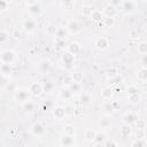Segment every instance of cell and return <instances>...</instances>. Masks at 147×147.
Instances as JSON below:
<instances>
[{"label":"cell","mask_w":147,"mask_h":147,"mask_svg":"<svg viewBox=\"0 0 147 147\" xmlns=\"http://www.w3.org/2000/svg\"><path fill=\"white\" fill-rule=\"evenodd\" d=\"M18 61V57L16 55V53L13 49H3L0 54V62L1 64H6V65H15Z\"/></svg>","instance_id":"obj_1"},{"label":"cell","mask_w":147,"mask_h":147,"mask_svg":"<svg viewBox=\"0 0 147 147\" xmlns=\"http://www.w3.org/2000/svg\"><path fill=\"white\" fill-rule=\"evenodd\" d=\"M31 94L28 88H16L14 90V100L21 105H24L25 102L30 101Z\"/></svg>","instance_id":"obj_2"},{"label":"cell","mask_w":147,"mask_h":147,"mask_svg":"<svg viewBox=\"0 0 147 147\" xmlns=\"http://www.w3.org/2000/svg\"><path fill=\"white\" fill-rule=\"evenodd\" d=\"M25 6L28 11L32 15H38L41 13V6L39 1H25Z\"/></svg>","instance_id":"obj_3"},{"label":"cell","mask_w":147,"mask_h":147,"mask_svg":"<svg viewBox=\"0 0 147 147\" xmlns=\"http://www.w3.org/2000/svg\"><path fill=\"white\" fill-rule=\"evenodd\" d=\"M28 90H29V92H30L31 95H33V96H38V95H40V94L42 93L44 86H42L41 83H39V82H34V83H31V84L29 85Z\"/></svg>","instance_id":"obj_4"},{"label":"cell","mask_w":147,"mask_h":147,"mask_svg":"<svg viewBox=\"0 0 147 147\" xmlns=\"http://www.w3.org/2000/svg\"><path fill=\"white\" fill-rule=\"evenodd\" d=\"M22 28L26 33H33L36 30V22L32 18H25L22 23Z\"/></svg>","instance_id":"obj_5"},{"label":"cell","mask_w":147,"mask_h":147,"mask_svg":"<svg viewBox=\"0 0 147 147\" xmlns=\"http://www.w3.org/2000/svg\"><path fill=\"white\" fill-rule=\"evenodd\" d=\"M100 95L103 101H110L114 96V90L110 86H105L100 90Z\"/></svg>","instance_id":"obj_6"},{"label":"cell","mask_w":147,"mask_h":147,"mask_svg":"<svg viewBox=\"0 0 147 147\" xmlns=\"http://www.w3.org/2000/svg\"><path fill=\"white\" fill-rule=\"evenodd\" d=\"M137 119H138V115L136 113H133V111H127L122 116V122L124 124H127V125L134 124Z\"/></svg>","instance_id":"obj_7"},{"label":"cell","mask_w":147,"mask_h":147,"mask_svg":"<svg viewBox=\"0 0 147 147\" xmlns=\"http://www.w3.org/2000/svg\"><path fill=\"white\" fill-rule=\"evenodd\" d=\"M136 6H137V3L134 1H131V0H129V1H122V3H121L122 10L125 14H132V13H134Z\"/></svg>","instance_id":"obj_8"},{"label":"cell","mask_w":147,"mask_h":147,"mask_svg":"<svg viewBox=\"0 0 147 147\" xmlns=\"http://www.w3.org/2000/svg\"><path fill=\"white\" fill-rule=\"evenodd\" d=\"M80 30H82V26L77 21H69L67 26V31L69 34H77L80 32Z\"/></svg>","instance_id":"obj_9"},{"label":"cell","mask_w":147,"mask_h":147,"mask_svg":"<svg viewBox=\"0 0 147 147\" xmlns=\"http://www.w3.org/2000/svg\"><path fill=\"white\" fill-rule=\"evenodd\" d=\"M111 124H113V122H111L110 115H106V114L103 116H101L98 122V126L100 129H109L111 126Z\"/></svg>","instance_id":"obj_10"},{"label":"cell","mask_w":147,"mask_h":147,"mask_svg":"<svg viewBox=\"0 0 147 147\" xmlns=\"http://www.w3.org/2000/svg\"><path fill=\"white\" fill-rule=\"evenodd\" d=\"M94 45H95V47L98 48V49H100V51H103V49H106V48H108V46H109V40H108V38H106V37H96V39H95V41H94Z\"/></svg>","instance_id":"obj_11"},{"label":"cell","mask_w":147,"mask_h":147,"mask_svg":"<svg viewBox=\"0 0 147 147\" xmlns=\"http://www.w3.org/2000/svg\"><path fill=\"white\" fill-rule=\"evenodd\" d=\"M30 131H31V133H32L33 136H36V137H40V136H42V134L45 133V126H44L40 122H37V123L32 124Z\"/></svg>","instance_id":"obj_12"},{"label":"cell","mask_w":147,"mask_h":147,"mask_svg":"<svg viewBox=\"0 0 147 147\" xmlns=\"http://www.w3.org/2000/svg\"><path fill=\"white\" fill-rule=\"evenodd\" d=\"M67 115V111H65V108L62 107V106H56L54 109H53V116L55 119L57 121H62Z\"/></svg>","instance_id":"obj_13"},{"label":"cell","mask_w":147,"mask_h":147,"mask_svg":"<svg viewBox=\"0 0 147 147\" xmlns=\"http://www.w3.org/2000/svg\"><path fill=\"white\" fill-rule=\"evenodd\" d=\"M80 51H82V47H80V45L78 44V42H76V41H72V42H70L68 46H67V52L68 53H70L71 55H78L79 53H80Z\"/></svg>","instance_id":"obj_14"},{"label":"cell","mask_w":147,"mask_h":147,"mask_svg":"<svg viewBox=\"0 0 147 147\" xmlns=\"http://www.w3.org/2000/svg\"><path fill=\"white\" fill-rule=\"evenodd\" d=\"M60 145L62 147H71L74 146V137L72 136H68V134H62L60 138Z\"/></svg>","instance_id":"obj_15"},{"label":"cell","mask_w":147,"mask_h":147,"mask_svg":"<svg viewBox=\"0 0 147 147\" xmlns=\"http://www.w3.org/2000/svg\"><path fill=\"white\" fill-rule=\"evenodd\" d=\"M102 13H103V15L105 16H107V17H115L116 16V14H117V9L113 6V5H107L105 8H103V10H102Z\"/></svg>","instance_id":"obj_16"},{"label":"cell","mask_w":147,"mask_h":147,"mask_svg":"<svg viewBox=\"0 0 147 147\" xmlns=\"http://www.w3.org/2000/svg\"><path fill=\"white\" fill-rule=\"evenodd\" d=\"M90 17H91V20H92L93 22H95V23H101L102 20H103V17H105V15H103L102 10L94 9L93 13H92V15H91Z\"/></svg>","instance_id":"obj_17"},{"label":"cell","mask_w":147,"mask_h":147,"mask_svg":"<svg viewBox=\"0 0 147 147\" xmlns=\"http://www.w3.org/2000/svg\"><path fill=\"white\" fill-rule=\"evenodd\" d=\"M132 134V129H131V125H127V124H123L121 127H119V137L122 138H126Z\"/></svg>","instance_id":"obj_18"},{"label":"cell","mask_w":147,"mask_h":147,"mask_svg":"<svg viewBox=\"0 0 147 147\" xmlns=\"http://www.w3.org/2000/svg\"><path fill=\"white\" fill-rule=\"evenodd\" d=\"M57 29L59 26L53 24V23H48L46 26H45V32L47 36L52 37V36H56V32H57Z\"/></svg>","instance_id":"obj_19"},{"label":"cell","mask_w":147,"mask_h":147,"mask_svg":"<svg viewBox=\"0 0 147 147\" xmlns=\"http://www.w3.org/2000/svg\"><path fill=\"white\" fill-rule=\"evenodd\" d=\"M102 109L105 110L106 115H110V114H113V113L115 111L113 101H111V100H110V101H103V102H102Z\"/></svg>","instance_id":"obj_20"},{"label":"cell","mask_w":147,"mask_h":147,"mask_svg":"<svg viewBox=\"0 0 147 147\" xmlns=\"http://www.w3.org/2000/svg\"><path fill=\"white\" fill-rule=\"evenodd\" d=\"M96 131L95 130H93V129H87L86 131H85V139H86V141H88V142H93L94 144V140H95V137H96Z\"/></svg>","instance_id":"obj_21"},{"label":"cell","mask_w":147,"mask_h":147,"mask_svg":"<svg viewBox=\"0 0 147 147\" xmlns=\"http://www.w3.org/2000/svg\"><path fill=\"white\" fill-rule=\"evenodd\" d=\"M74 55H71L70 53H68V52H65V53H63L62 54V62L64 63V65H67V67H70L72 63H74Z\"/></svg>","instance_id":"obj_22"},{"label":"cell","mask_w":147,"mask_h":147,"mask_svg":"<svg viewBox=\"0 0 147 147\" xmlns=\"http://www.w3.org/2000/svg\"><path fill=\"white\" fill-rule=\"evenodd\" d=\"M127 101L132 105H137L141 101V95L139 93H134V94H127Z\"/></svg>","instance_id":"obj_23"},{"label":"cell","mask_w":147,"mask_h":147,"mask_svg":"<svg viewBox=\"0 0 147 147\" xmlns=\"http://www.w3.org/2000/svg\"><path fill=\"white\" fill-rule=\"evenodd\" d=\"M137 52L140 55H146L147 54V42L146 41H140L137 45Z\"/></svg>","instance_id":"obj_24"},{"label":"cell","mask_w":147,"mask_h":147,"mask_svg":"<svg viewBox=\"0 0 147 147\" xmlns=\"http://www.w3.org/2000/svg\"><path fill=\"white\" fill-rule=\"evenodd\" d=\"M71 96H72V93L70 92V90H69L68 87L61 90V92H60V98H61V99H63V100H69V99H71Z\"/></svg>","instance_id":"obj_25"},{"label":"cell","mask_w":147,"mask_h":147,"mask_svg":"<svg viewBox=\"0 0 147 147\" xmlns=\"http://www.w3.org/2000/svg\"><path fill=\"white\" fill-rule=\"evenodd\" d=\"M93 10H94V9H93L92 6L85 5V6H83V8H82V14H83V16H85V17H90V16L92 15Z\"/></svg>","instance_id":"obj_26"},{"label":"cell","mask_w":147,"mask_h":147,"mask_svg":"<svg viewBox=\"0 0 147 147\" xmlns=\"http://www.w3.org/2000/svg\"><path fill=\"white\" fill-rule=\"evenodd\" d=\"M100 24H102V25H103V26H106V28H111V26L115 24V18L105 16V17H103V20H102V22H101Z\"/></svg>","instance_id":"obj_27"},{"label":"cell","mask_w":147,"mask_h":147,"mask_svg":"<svg viewBox=\"0 0 147 147\" xmlns=\"http://www.w3.org/2000/svg\"><path fill=\"white\" fill-rule=\"evenodd\" d=\"M90 101H91V95L88 93H85L84 92V93H82L79 95V102H80V105H88Z\"/></svg>","instance_id":"obj_28"},{"label":"cell","mask_w":147,"mask_h":147,"mask_svg":"<svg viewBox=\"0 0 147 147\" xmlns=\"http://www.w3.org/2000/svg\"><path fill=\"white\" fill-rule=\"evenodd\" d=\"M39 68L42 72H47L49 69H51V62L48 60H42L40 63H39Z\"/></svg>","instance_id":"obj_29"},{"label":"cell","mask_w":147,"mask_h":147,"mask_svg":"<svg viewBox=\"0 0 147 147\" xmlns=\"http://www.w3.org/2000/svg\"><path fill=\"white\" fill-rule=\"evenodd\" d=\"M22 108H23L25 111H29V113H31V111H33V110H34V108H36V105H34V102H33L32 100H30V101L25 102L24 105H22Z\"/></svg>","instance_id":"obj_30"},{"label":"cell","mask_w":147,"mask_h":147,"mask_svg":"<svg viewBox=\"0 0 147 147\" xmlns=\"http://www.w3.org/2000/svg\"><path fill=\"white\" fill-rule=\"evenodd\" d=\"M134 125H136L137 130H145V129H146V126H147V122H146V119L138 118V119L136 121Z\"/></svg>","instance_id":"obj_31"},{"label":"cell","mask_w":147,"mask_h":147,"mask_svg":"<svg viewBox=\"0 0 147 147\" xmlns=\"http://www.w3.org/2000/svg\"><path fill=\"white\" fill-rule=\"evenodd\" d=\"M138 78L142 82H146L147 80V68H144L141 67L139 70H138Z\"/></svg>","instance_id":"obj_32"},{"label":"cell","mask_w":147,"mask_h":147,"mask_svg":"<svg viewBox=\"0 0 147 147\" xmlns=\"http://www.w3.org/2000/svg\"><path fill=\"white\" fill-rule=\"evenodd\" d=\"M63 134H68V136H72L75 134V126L71 125V124H67L64 127H63Z\"/></svg>","instance_id":"obj_33"},{"label":"cell","mask_w":147,"mask_h":147,"mask_svg":"<svg viewBox=\"0 0 147 147\" xmlns=\"http://www.w3.org/2000/svg\"><path fill=\"white\" fill-rule=\"evenodd\" d=\"M67 33H68V31H67V29H65V28H61V26H59V29H57V32H56V36H55V38L64 39V38H65V36H67Z\"/></svg>","instance_id":"obj_34"},{"label":"cell","mask_w":147,"mask_h":147,"mask_svg":"<svg viewBox=\"0 0 147 147\" xmlns=\"http://www.w3.org/2000/svg\"><path fill=\"white\" fill-rule=\"evenodd\" d=\"M74 83V79H72V75H65L63 77V86L65 87H69L71 84Z\"/></svg>","instance_id":"obj_35"},{"label":"cell","mask_w":147,"mask_h":147,"mask_svg":"<svg viewBox=\"0 0 147 147\" xmlns=\"http://www.w3.org/2000/svg\"><path fill=\"white\" fill-rule=\"evenodd\" d=\"M68 88L70 90V92H71L72 94H74V93H78V92H80V90H82L80 84H78V83H72Z\"/></svg>","instance_id":"obj_36"},{"label":"cell","mask_w":147,"mask_h":147,"mask_svg":"<svg viewBox=\"0 0 147 147\" xmlns=\"http://www.w3.org/2000/svg\"><path fill=\"white\" fill-rule=\"evenodd\" d=\"M9 75H1V88H6L7 85H9Z\"/></svg>","instance_id":"obj_37"},{"label":"cell","mask_w":147,"mask_h":147,"mask_svg":"<svg viewBox=\"0 0 147 147\" xmlns=\"http://www.w3.org/2000/svg\"><path fill=\"white\" fill-rule=\"evenodd\" d=\"M72 79H74V83H78V84H80L82 80H83V74L79 72V71L72 74Z\"/></svg>","instance_id":"obj_38"},{"label":"cell","mask_w":147,"mask_h":147,"mask_svg":"<svg viewBox=\"0 0 147 147\" xmlns=\"http://www.w3.org/2000/svg\"><path fill=\"white\" fill-rule=\"evenodd\" d=\"M8 38H9L8 32H7L5 29H1V30H0V42H5V41H7Z\"/></svg>","instance_id":"obj_39"},{"label":"cell","mask_w":147,"mask_h":147,"mask_svg":"<svg viewBox=\"0 0 147 147\" xmlns=\"http://www.w3.org/2000/svg\"><path fill=\"white\" fill-rule=\"evenodd\" d=\"M95 142H106V134L103 132H98L95 140H94V144Z\"/></svg>","instance_id":"obj_40"},{"label":"cell","mask_w":147,"mask_h":147,"mask_svg":"<svg viewBox=\"0 0 147 147\" xmlns=\"http://www.w3.org/2000/svg\"><path fill=\"white\" fill-rule=\"evenodd\" d=\"M145 138H146V132H145V130H137V131H136V139L145 140Z\"/></svg>","instance_id":"obj_41"},{"label":"cell","mask_w":147,"mask_h":147,"mask_svg":"<svg viewBox=\"0 0 147 147\" xmlns=\"http://www.w3.org/2000/svg\"><path fill=\"white\" fill-rule=\"evenodd\" d=\"M8 6H9V2L6 1V0H0V11H5L8 9Z\"/></svg>","instance_id":"obj_42"},{"label":"cell","mask_w":147,"mask_h":147,"mask_svg":"<svg viewBox=\"0 0 147 147\" xmlns=\"http://www.w3.org/2000/svg\"><path fill=\"white\" fill-rule=\"evenodd\" d=\"M131 147H145V142H144V140H139V139H136V140L132 142Z\"/></svg>","instance_id":"obj_43"},{"label":"cell","mask_w":147,"mask_h":147,"mask_svg":"<svg viewBox=\"0 0 147 147\" xmlns=\"http://www.w3.org/2000/svg\"><path fill=\"white\" fill-rule=\"evenodd\" d=\"M127 94H134V93H139V91H138V88L134 86V85H130L129 87H127Z\"/></svg>","instance_id":"obj_44"},{"label":"cell","mask_w":147,"mask_h":147,"mask_svg":"<svg viewBox=\"0 0 147 147\" xmlns=\"http://www.w3.org/2000/svg\"><path fill=\"white\" fill-rule=\"evenodd\" d=\"M105 147H118V145H117V142L115 141V140H107L106 142H105Z\"/></svg>","instance_id":"obj_45"},{"label":"cell","mask_w":147,"mask_h":147,"mask_svg":"<svg viewBox=\"0 0 147 147\" xmlns=\"http://www.w3.org/2000/svg\"><path fill=\"white\" fill-rule=\"evenodd\" d=\"M108 74H109L110 78H111V77H116V76H118V74H117V69H116V68H111V69H109V70H108Z\"/></svg>","instance_id":"obj_46"},{"label":"cell","mask_w":147,"mask_h":147,"mask_svg":"<svg viewBox=\"0 0 147 147\" xmlns=\"http://www.w3.org/2000/svg\"><path fill=\"white\" fill-rule=\"evenodd\" d=\"M55 45H56L57 47H63V45H64V39L55 38Z\"/></svg>","instance_id":"obj_47"},{"label":"cell","mask_w":147,"mask_h":147,"mask_svg":"<svg viewBox=\"0 0 147 147\" xmlns=\"http://www.w3.org/2000/svg\"><path fill=\"white\" fill-rule=\"evenodd\" d=\"M141 64H142V67H144V68H147V54H146V55H142Z\"/></svg>","instance_id":"obj_48"},{"label":"cell","mask_w":147,"mask_h":147,"mask_svg":"<svg viewBox=\"0 0 147 147\" xmlns=\"http://www.w3.org/2000/svg\"><path fill=\"white\" fill-rule=\"evenodd\" d=\"M93 147H105V142H95Z\"/></svg>","instance_id":"obj_49"},{"label":"cell","mask_w":147,"mask_h":147,"mask_svg":"<svg viewBox=\"0 0 147 147\" xmlns=\"http://www.w3.org/2000/svg\"><path fill=\"white\" fill-rule=\"evenodd\" d=\"M113 103H114V108H115V110H116V109H117V107H118V102L113 101Z\"/></svg>","instance_id":"obj_50"},{"label":"cell","mask_w":147,"mask_h":147,"mask_svg":"<svg viewBox=\"0 0 147 147\" xmlns=\"http://www.w3.org/2000/svg\"><path fill=\"white\" fill-rule=\"evenodd\" d=\"M144 108L147 110V101H145V103H144Z\"/></svg>","instance_id":"obj_51"},{"label":"cell","mask_w":147,"mask_h":147,"mask_svg":"<svg viewBox=\"0 0 147 147\" xmlns=\"http://www.w3.org/2000/svg\"><path fill=\"white\" fill-rule=\"evenodd\" d=\"M71 147H78V146H76V145H74V146H71Z\"/></svg>","instance_id":"obj_52"},{"label":"cell","mask_w":147,"mask_h":147,"mask_svg":"<svg viewBox=\"0 0 147 147\" xmlns=\"http://www.w3.org/2000/svg\"><path fill=\"white\" fill-rule=\"evenodd\" d=\"M146 145H147V140H146Z\"/></svg>","instance_id":"obj_53"}]
</instances>
